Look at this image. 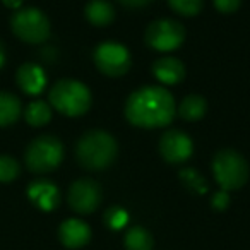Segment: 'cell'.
<instances>
[{
	"label": "cell",
	"instance_id": "cell-1",
	"mask_svg": "<svg viewBox=\"0 0 250 250\" xmlns=\"http://www.w3.org/2000/svg\"><path fill=\"white\" fill-rule=\"evenodd\" d=\"M177 104L170 91L161 86H146L134 91L125 103V117L141 129H160L171 124Z\"/></svg>",
	"mask_w": 250,
	"mask_h": 250
},
{
	"label": "cell",
	"instance_id": "cell-2",
	"mask_svg": "<svg viewBox=\"0 0 250 250\" xmlns=\"http://www.w3.org/2000/svg\"><path fill=\"white\" fill-rule=\"evenodd\" d=\"M118 154V144L111 134L104 130H87L76 146L77 163L89 171H101L111 167Z\"/></svg>",
	"mask_w": 250,
	"mask_h": 250
},
{
	"label": "cell",
	"instance_id": "cell-3",
	"mask_svg": "<svg viewBox=\"0 0 250 250\" xmlns=\"http://www.w3.org/2000/svg\"><path fill=\"white\" fill-rule=\"evenodd\" d=\"M50 106L65 117H81L87 113L93 96L86 84L76 79H60L48 93Z\"/></svg>",
	"mask_w": 250,
	"mask_h": 250
},
{
	"label": "cell",
	"instance_id": "cell-4",
	"mask_svg": "<svg viewBox=\"0 0 250 250\" xmlns=\"http://www.w3.org/2000/svg\"><path fill=\"white\" fill-rule=\"evenodd\" d=\"M212 175L221 190H238L249 180V165L235 149H219L212 158Z\"/></svg>",
	"mask_w": 250,
	"mask_h": 250
},
{
	"label": "cell",
	"instance_id": "cell-5",
	"mask_svg": "<svg viewBox=\"0 0 250 250\" xmlns=\"http://www.w3.org/2000/svg\"><path fill=\"white\" fill-rule=\"evenodd\" d=\"M63 160V144L59 137L50 136H38L29 143L24 153L26 167L33 173H50L57 170Z\"/></svg>",
	"mask_w": 250,
	"mask_h": 250
},
{
	"label": "cell",
	"instance_id": "cell-6",
	"mask_svg": "<svg viewBox=\"0 0 250 250\" xmlns=\"http://www.w3.org/2000/svg\"><path fill=\"white\" fill-rule=\"evenodd\" d=\"M11 29L21 42L40 45L50 36V19L36 7L19 9L11 18Z\"/></svg>",
	"mask_w": 250,
	"mask_h": 250
},
{
	"label": "cell",
	"instance_id": "cell-7",
	"mask_svg": "<svg viewBox=\"0 0 250 250\" xmlns=\"http://www.w3.org/2000/svg\"><path fill=\"white\" fill-rule=\"evenodd\" d=\"M185 28L175 19H158L146 28L144 42L156 52H173L184 43Z\"/></svg>",
	"mask_w": 250,
	"mask_h": 250
},
{
	"label": "cell",
	"instance_id": "cell-8",
	"mask_svg": "<svg viewBox=\"0 0 250 250\" xmlns=\"http://www.w3.org/2000/svg\"><path fill=\"white\" fill-rule=\"evenodd\" d=\"M94 65L101 74L108 77H122L129 72L132 65L130 52L124 45L115 42H104L94 50Z\"/></svg>",
	"mask_w": 250,
	"mask_h": 250
},
{
	"label": "cell",
	"instance_id": "cell-9",
	"mask_svg": "<svg viewBox=\"0 0 250 250\" xmlns=\"http://www.w3.org/2000/svg\"><path fill=\"white\" fill-rule=\"evenodd\" d=\"M69 206L79 214H91L101 204V187L91 178L76 180L69 188Z\"/></svg>",
	"mask_w": 250,
	"mask_h": 250
},
{
	"label": "cell",
	"instance_id": "cell-10",
	"mask_svg": "<svg viewBox=\"0 0 250 250\" xmlns=\"http://www.w3.org/2000/svg\"><path fill=\"white\" fill-rule=\"evenodd\" d=\"M158 149H160L161 158L167 163L180 165L185 163L192 156L194 144H192V139L185 132L173 129L161 136L160 143H158Z\"/></svg>",
	"mask_w": 250,
	"mask_h": 250
},
{
	"label": "cell",
	"instance_id": "cell-11",
	"mask_svg": "<svg viewBox=\"0 0 250 250\" xmlns=\"http://www.w3.org/2000/svg\"><path fill=\"white\" fill-rule=\"evenodd\" d=\"M28 199L42 211H53L60 202V192L53 182L38 178L28 185Z\"/></svg>",
	"mask_w": 250,
	"mask_h": 250
},
{
	"label": "cell",
	"instance_id": "cell-12",
	"mask_svg": "<svg viewBox=\"0 0 250 250\" xmlns=\"http://www.w3.org/2000/svg\"><path fill=\"white\" fill-rule=\"evenodd\" d=\"M16 81L22 93L38 96L46 87V72L38 63H22L16 72Z\"/></svg>",
	"mask_w": 250,
	"mask_h": 250
},
{
	"label": "cell",
	"instance_id": "cell-13",
	"mask_svg": "<svg viewBox=\"0 0 250 250\" xmlns=\"http://www.w3.org/2000/svg\"><path fill=\"white\" fill-rule=\"evenodd\" d=\"M59 238L67 249H81L91 240V228L81 219H65L59 228Z\"/></svg>",
	"mask_w": 250,
	"mask_h": 250
},
{
	"label": "cell",
	"instance_id": "cell-14",
	"mask_svg": "<svg viewBox=\"0 0 250 250\" xmlns=\"http://www.w3.org/2000/svg\"><path fill=\"white\" fill-rule=\"evenodd\" d=\"M153 74L161 84L173 86L184 81L185 65L175 57H161L153 63Z\"/></svg>",
	"mask_w": 250,
	"mask_h": 250
},
{
	"label": "cell",
	"instance_id": "cell-15",
	"mask_svg": "<svg viewBox=\"0 0 250 250\" xmlns=\"http://www.w3.org/2000/svg\"><path fill=\"white\" fill-rule=\"evenodd\" d=\"M84 14L96 28H106L115 21V9L108 0H91L84 9Z\"/></svg>",
	"mask_w": 250,
	"mask_h": 250
},
{
	"label": "cell",
	"instance_id": "cell-16",
	"mask_svg": "<svg viewBox=\"0 0 250 250\" xmlns=\"http://www.w3.org/2000/svg\"><path fill=\"white\" fill-rule=\"evenodd\" d=\"M21 113V100L9 91H0V127H9V125L16 124Z\"/></svg>",
	"mask_w": 250,
	"mask_h": 250
},
{
	"label": "cell",
	"instance_id": "cell-17",
	"mask_svg": "<svg viewBox=\"0 0 250 250\" xmlns=\"http://www.w3.org/2000/svg\"><path fill=\"white\" fill-rule=\"evenodd\" d=\"M208 110V101L201 94H188L180 101L177 106V113L185 122H197L206 115Z\"/></svg>",
	"mask_w": 250,
	"mask_h": 250
},
{
	"label": "cell",
	"instance_id": "cell-18",
	"mask_svg": "<svg viewBox=\"0 0 250 250\" xmlns=\"http://www.w3.org/2000/svg\"><path fill=\"white\" fill-rule=\"evenodd\" d=\"M24 118L31 127H43L52 120V106L46 101L36 100L26 106Z\"/></svg>",
	"mask_w": 250,
	"mask_h": 250
},
{
	"label": "cell",
	"instance_id": "cell-19",
	"mask_svg": "<svg viewBox=\"0 0 250 250\" xmlns=\"http://www.w3.org/2000/svg\"><path fill=\"white\" fill-rule=\"evenodd\" d=\"M153 236L143 226H132L125 233V249L127 250H153Z\"/></svg>",
	"mask_w": 250,
	"mask_h": 250
},
{
	"label": "cell",
	"instance_id": "cell-20",
	"mask_svg": "<svg viewBox=\"0 0 250 250\" xmlns=\"http://www.w3.org/2000/svg\"><path fill=\"white\" fill-rule=\"evenodd\" d=\"M178 177H180L182 185H184L188 192H192V194L202 195L208 192V182H206V178L202 177L197 170H194V168H184V170L178 173Z\"/></svg>",
	"mask_w": 250,
	"mask_h": 250
},
{
	"label": "cell",
	"instance_id": "cell-21",
	"mask_svg": "<svg viewBox=\"0 0 250 250\" xmlns=\"http://www.w3.org/2000/svg\"><path fill=\"white\" fill-rule=\"evenodd\" d=\"M168 5L177 14L184 16V18H192L202 11L204 0H168Z\"/></svg>",
	"mask_w": 250,
	"mask_h": 250
},
{
	"label": "cell",
	"instance_id": "cell-22",
	"mask_svg": "<svg viewBox=\"0 0 250 250\" xmlns=\"http://www.w3.org/2000/svg\"><path fill=\"white\" fill-rule=\"evenodd\" d=\"M21 173V167H19L18 160L12 156H0V184H9V182L16 180Z\"/></svg>",
	"mask_w": 250,
	"mask_h": 250
},
{
	"label": "cell",
	"instance_id": "cell-23",
	"mask_svg": "<svg viewBox=\"0 0 250 250\" xmlns=\"http://www.w3.org/2000/svg\"><path fill=\"white\" fill-rule=\"evenodd\" d=\"M104 223L110 229H122L129 223V212L120 206H113L104 212Z\"/></svg>",
	"mask_w": 250,
	"mask_h": 250
},
{
	"label": "cell",
	"instance_id": "cell-24",
	"mask_svg": "<svg viewBox=\"0 0 250 250\" xmlns=\"http://www.w3.org/2000/svg\"><path fill=\"white\" fill-rule=\"evenodd\" d=\"M212 2H214V7L221 14H233L242 5V0H212Z\"/></svg>",
	"mask_w": 250,
	"mask_h": 250
},
{
	"label": "cell",
	"instance_id": "cell-25",
	"mask_svg": "<svg viewBox=\"0 0 250 250\" xmlns=\"http://www.w3.org/2000/svg\"><path fill=\"white\" fill-rule=\"evenodd\" d=\"M228 204H229V195L226 190H219L212 195L211 206L216 209V211H225V209L228 208Z\"/></svg>",
	"mask_w": 250,
	"mask_h": 250
},
{
	"label": "cell",
	"instance_id": "cell-26",
	"mask_svg": "<svg viewBox=\"0 0 250 250\" xmlns=\"http://www.w3.org/2000/svg\"><path fill=\"white\" fill-rule=\"evenodd\" d=\"M124 7H129V9H143L147 7V5L153 2V0H118Z\"/></svg>",
	"mask_w": 250,
	"mask_h": 250
},
{
	"label": "cell",
	"instance_id": "cell-27",
	"mask_svg": "<svg viewBox=\"0 0 250 250\" xmlns=\"http://www.w3.org/2000/svg\"><path fill=\"white\" fill-rule=\"evenodd\" d=\"M22 2H24V0H2V4H4L5 7L12 9V11H19Z\"/></svg>",
	"mask_w": 250,
	"mask_h": 250
},
{
	"label": "cell",
	"instance_id": "cell-28",
	"mask_svg": "<svg viewBox=\"0 0 250 250\" xmlns=\"http://www.w3.org/2000/svg\"><path fill=\"white\" fill-rule=\"evenodd\" d=\"M5 62H7V50H5L4 43L0 42V69L5 65Z\"/></svg>",
	"mask_w": 250,
	"mask_h": 250
}]
</instances>
